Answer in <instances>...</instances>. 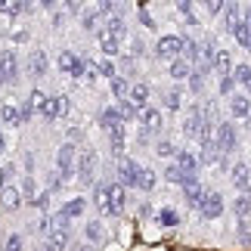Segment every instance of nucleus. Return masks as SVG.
<instances>
[{
  "instance_id": "obj_1",
  "label": "nucleus",
  "mask_w": 251,
  "mask_h": 251,
  "mask_svg": "<svg viewBox=\"0 0 251 251\" xmlns=\"http://www.w3.org/2000/svg\"><path fill=\"white\" fill-rule=\"evenodd\" d=\"M199 211H201L208 220L220 217V214H224V196H220V192H205V199H201Z\"/></svg>"
},
{
  "instance_id": "obj_2",
  "label": "nucleus",
  "mask_w": 251,
  "mask_h": 251,
  "mask_svg": "<svg viewBox=\"0 0 251 251\" xmlns=\"http://www.w3.org/2000/svg\"><path fill=\"white\" fill-rule=\"evenodd\" d=\"M93 171H96V152L93 149H84L81 152V161H78V177H81V183H93Z\"/></svg>"
},
{
  "instance_id": "obj_3",
  "label": "nucleus",
  "mask_w": 251,
  "mask_h": 251,
  "mask_svg": "<svg viewBox=\"0 0 251 251\" xmlns=\"http://www.w3.org/2000/svg\"><path fill=\"white\" fill-rule=\"evenodd\" d=\"M65 112H69V96H50L41 109L44 118H62Z\"/></svg>"
},
{
  "instance_id": "obj_4",
  "label": "nucleus",
  "mask_w": 251,
  "mask_h": 251,
  "mask_svg": "<svg viewBox=\"0 0 251 251\" xmlns=\"http://www.w3.org/2000/svg\"><path fill=\"white\" fill-rule=\"evenodd\" d=\"M214 137H217V149H220V152H229V149L236 146V127H233L229 121L220 124V127L214 130Z\"/></svg>"
},
{
  "instance_id": "obj_5",
  "label": "nucleus",
  "mask_w": 251,
  "mask_h": 251,
  "mask_svg": "<svg viewBox=\"0 0 251 251\" xmlns=\"http://www.w3.org/2000/svg\"><path fill=\"white\" fill-rule=\"evenodd\" d=\"M137 174H140V168L133 165L130 158L118 161V183H121V186H137Z\"/></svg>"
},
{
  "instance_id": "obj_6",
  "label": "nucleus",
  "mask_w": 251,
  "mask_h": 251,
  "mask_svg": "<svg viewBox=\"0 0 251 251\" xmlns=\"http://www.w3.org/2000/svg\"><path fill=\"white\" fill-rule=\"evenodd\" d=\"M16 75H19V62H16V56H13V53H3V56H0V84L16 81Z\"/></svg>"
},
{
  "instance_id": "obj_7",
  "label": "nucleus",
  "mask_w": 251,
  "mask_h": 251,
  "mask_svg": "<svg viewBox=\"0 0 251 251\" xmlns=\"http://www.w3.org/2000/svg\"><path fill=\"white\" fill-rule=\"evenodd\" d=\"M56 165H59V174H62V177H72V168H75V146H72V143H65V146L59 149Z\"/></svg>"
},
{
  "instance_id": "obj_8",
  "label": "nucleus",
  "mask_w": 251,
  "mask_h": 251,
  "mask_svg": "<svg viewBox=\"0 0 251 251\" xmlns=\"http://www.w3.org/2000/svg\"><path fill=\"white\" fill-rule=\"evenodd\" d=\"M183 192H186L189 205H201V199H205V189H201V183L196 177H183Z\"/></svg>"
},
{
  "instance_id": "obj_9",
  "label": "nucleus",
  "mask_w": 251,
  "mask_h": 251,
  "mask_svg": "<svg viewBox=\"0 0 251 251\" xmlns=\"http://www.w3.org/2000/svg\"><path fill=\"white\" fill-rule=\"evenodd\" d=\"M100 121H102V127L112 133V137H118V133H124V121L118 118V112L115 109H105L102 115H100Z\"/></svg>"
},
{
  "instance_id": "obj_10",
  "label": "nucleus",
  "mask_w": 251,
  "mask_h": 251,
  "mask_svg": "<svg viewBox=\"0 0 251 251\" xmlns=\"http://www.w3.org/2000/svg\"><path fill=\"white\" fill-rule=\"evenodd\" d=\"M183 53V37H161L158 41V56H180Z\"/></svg>"
},
{
  "instance_id": "obj_11",
  "label": "nucleus",
  "mask_w": 251,
  "mask_h": 251,
  "mask_svg": "<svg viewBox=\"0 0 251 251\" xmlns=\"http://www.w3.org/2000/svg\"><path fill=\"white\" fill-rule=\"evenodd\" d=\"M205 124H208V121H205V115H201V109H192V115H189L186 121H183V130H186L189 137H199Z\"/></svg>"
},
{
  "instance_id": "obj_12",
  "label": "nucleus",
  "mask_w": 251,
  "mask_h": 251,
  "mask_svg": "<svg viewBox=\"0 0 251 251\" xmlns=\"http://www.w3.org/2000/svg\"><path fill=\"white\" fill-rule=\"evenodd\" d=\"M121 208H124V186L121 183H109V211L121 214Z\"/></svg>"
},
{
  "instance_id": "obj_13",
  "label": "nucleus",
  "mask_w": 251,
  "mask_h": 251,
  "mask_svg": "<svg viewBox=\"0 0 251 251\" xmlns=\"http://www.w3.org/2000/svg\"><path fill=\"white\" fill-rule=\"evenodd\" d=\"M177 168H180L183 177H196L199 158H196V155H189V152H180V155H177Z\"/></svg>"
},
{
  "instance_id": "obj_14",
  "label": "nucleus",
  "mask_w": 251,
  "mask_h": 251,
  "mask_svg": "<svg viewBox=\"0 0 251 251\" xmlns=\"http://www.w3.org/2000/svg\"><path fill=\"white\" fill-rule=\"evenodd\" d=\"M140 121L146 124V130H161V115H158V109L143 105V109H140Z\"/></svg>"
},
{
  "instance_id": "obj_15",
  "label": "nucleus",
  "mask_w": 251,
  "mask_h": 251,
  "mask_svg": "<svg viewBox=\"0 0 251 251\" xmlns=\"http://www.w3.org/2000/svg\"><path fill=\"white\" fill-rule=\"evenodd\" d=\"M28 72H31L34 78L47 72V53H44V50H34L31 56H28Z\"/></svg>"
},
{
  "instance_id": "obj_16",
  "label": "nucleus",
  "mask_w": 251,
  "mask_h": 251,
  "mask_svg": "<svg viewBox=\"0 0 251 251\" xmlns=\"http://www.w3.org/2000/svg\"><path fill=\"white\" fill-rule=\"evenodd\" d=\"M233 183H236L239 189H248L251 186V168L248 165H236L233 168Z\"/></svg>"
},
{
  "instance_id": "obj_17",
  "label": "nucleus",
  "mask_w": 251,
  "mask_h": 251,
  "mask_svg": "<svg viewBox=\"0 0 251 251\" xmlns=\"http://www.w3.org/2000/svg\"><path fill=\"white\" fill-rule=\"evenodd\" d=\"M226 25H229V31H236L242 25V6L239 3H226Z\"/></svg>"
},
{
  "instance_id": "obj_18",
  "label": "nucleus",
  "mask_w": 251,
  "mask_h": 251,
  "mask_svg": "<svg viewBox=\"0 0 251 251\" xmlns=\"http://www.w3.org/2000/svg\"><path fill=\"white\" fill-rule=\"evenodd\" d=\"M115 112H118V118L121 121H133V118H140V105H130V102H118L115 105Z\"/></svg>"
},
{
  "instance_id": "obj_19",
  "label": "nucleus",
  "mask_w": 251,
  "mask_h": 251,
  "mask_svg": "<svg viewBox=\"0 0 251 251\" xmlns=\"http://www.w3.org/2000/svg\"><path fill=\"white\" fill-rule=\"evenodd\" d=\"M233 208H236V214H239V217H248V214H251V186L233 201Z\"/></svg>"
},
{
  "instance_id": "obj_20",
  "label": "nucleus",
  "mask_w": 251,
  "mask_h": 251,
  "mask_svg": "<svg viewBox=\"0 0 251 251\" xmlns=\"http://www.w3.org/2000/svg\"><path fill=\"white\" fill-rule=\"evenodd\" d=\"M137 186H140L143 192L155 189V171H149V168H140V174H137Z\"/></svg>"
},
{
  "instance_id": "obj_21",
  "label": "nucleus",
  "mask_w": 251,
  "mask_h": 251,
  "mask_svg": "<svg viewBox=\"0 0 251 251\" xmlns=\"http://www.w3.org/2000/svg\"><path fill=\"white\" fill-rule=\"evenodd\" d=\"M100 47L105 56H118V37H112L109 31H100Z\"/></svg>"
},
{
  "instance_id": "obj_22",
  "label": "nucleus",
  "mask_w": 251,
  "mask_h": 251,
  "mask_svg": "<svg viewBox=\"0 0 251 251\" xmlns=\"http://www.w3.org/2000/svg\"><path fill=\"white\" fill-rule=\"evenodd\" d=\"M189 75H192V69H189V62H186V59H174V62H171V78L186 81Z\"/></svg>"
},
{
  "instance_id": "obj_23",
  "label": "nucleus",
  "mask_w": 251,
  "mask_h": 251,
  "mask_svg": "<svg viewBox=\"0 0 251 251\" xmlns=\"http://www.w3.org/2000/svg\"><path fill=\"white\" fill-rule=\"evenodd\" d=\"M0 201H3V208H19V189L16 186H3L0 189Z\"/></svg>"
},
{
  "instance_id": "obj_24",
  "label": "nucleus",
  "mask_w": 251,
  "mask_h": 251,
  "mask_svg": "<svg viewBox=\"0 0 251 251\" xmlns=\"http://www.w3.org/2000/svg\"><path fill=\"white\" fill-rule=\"evenodd\" d=\"M0 118H3V124L16 127V124H22V112H19L16 105H3V109H0Z\"/></svg>"
},
{
  "instance_id": "obj_25",
  "label": "nucleus",
  "mask_w": 251,
  "mask_h": 251,
  "mask_svg": "<svg viewBox=\"0 0 251 251\" xmlns=\"http://www.w3.org/2000/svg\"><path fill=\"white\" fill-rule=\"evenodd\" d=\"M105 239V226L100 224V220H90V224H87V242H102Z\"/></svg>"
},
{
  "instance_id": "obj_26",
  "label": "nucleus",
  "mask_w": 251,
  "mask_h": 251,
  "mask_svg": "<svg viewBox=\"0 0 251 251\" xmlns=\"http://www.w3.org/2000/svg\"><path fill=\"white\" fill-rule=\"evenodd\" d=\"M214 69L224 75V78H229V69H233V59H229V53L226 50H220L217 56H214Z\"/></svg>"
},
{
  "instance_id": "obj_27",
  "label": "nucleus",
  "mask_w": 251,
  "mask_h": 251,
  "mask_svg": "<svg viewBox=\"0 0 251 251\" xmlns=\"http://www.w3.org/2000/svg\"><path fill=\"white\" fill-rule=\"evenodd\" d=\"M105 31H109L112 37H118V41H121V37H124V31H127V28H124V22H121L118 16H109V19H105Z\"/></svg>"
},
{
  "instance_id": "obj_28",
  "label": "nucleus",
  "mask_w": 251,
  "mask_h": 251,
  "mask_svg": "<svg viewBox=\"0 0 251 251\" xmlns=\"http://www.w3.org/2000/svg\"><path fill=\"white\" fill-rule=\"evenodd\" d=\"M93 201H96V208H102V211H109V183H100L93 192Z\"/></svg>"
},
{
  "instance_id": "obj_29",
  "label": "nucleus",
  "mask_w": 251,
  "mask_h": 251,
  "mask_svg": "<svg viewBox=\"0 0 251 251\" xmlns=\"http://www.w3.org/2000/svg\"><path fill=\"white\" fill-rule=\"evenodd\" d=\"M59 214H62V217H69V220H72V217H78V214H84V199H72L69 205L59 211Z\"/></svg>"
},
{
  "instance_id": "obj_30",
  "label": "nucleus",
  "mask_w": 251,
  "mask_h": 251,
  "mask_svg": "<svg viewBox=\"0 0 251 251\" xmlns=\"http://www.w3.org/2000/svg\"><path fill=\"white\" fill-rule=\"evenodd\" d=\"M229 109H233L236 118H245V115L251 112V102L245 100V96H233V105H229Z\"/></svg>"
},
{
  "instance_id": "obj_31",
  "label": "nucleus",
  "mask_w": 251,
  "mask_h": 251,
  "mask_svg": "<svg viewBox=\"0 0 251 251\" xmlns=\"http://www.w3.org/2000/svg\"><path fill=\"white\" fill-rule=\"evenodd\" d=\"M130 96H133V102H140V109H143V102L149 100V84H133Z\"/></svg>"
},
{
  "instance_id": "obj_32",
  "label": "nucleus",
  "mask_w": 251,
  "mask_h": 251,
  "mask_svg": "<svg viewBox=\"0 0 251 251\" xmlns=\"http://www.w3.org/2000/svg\"><path fill=\"white\" fill-rule=\"evenodd\" d=\"M28 3H9V0H0V16H19Z\"/></svg>"
},
{
  "instance_id": "obj_33",
  "label": "nucleus",
  "mask_w": 251,
  "mask_h": 251,
  "mask_svg": "<svg viewBox=\"0 0 251 251\" xmlns=\"http://www.w3.org/2000/svg\"><path fill=\"white\" fill-rule=\"evenodd\" d=\"M65 242H69V233H62V229H50V248L59 251Z\"/></svg>"
},
{
  "instance_id": "obj_34",
  "label": "nucleus",
  "mask_w": 251,
  "mask_h": 251,
  "mask_svg": "<svg viewBox=\"0 0 251 251\" xmlns=\"http://www.w3.org/2000/svg\"><path fill=\"white\" fill-rule=\"evenodd\" d=\"M75 62H78V56H75L72 50H65V53H59V69H65V72H72V69H75Z\"/></svg>"
},
{
  "instance_id": "obj_35",
  "label": "nucleus",
  "mask_w": 251,
  "mask_h": 251,
  "mask_svg": "<svg viewBox=\"0 0 251 251\" xmlns=\"http://www.w3.org/2000/svg\"><path fill=\"white\" fill-rule=\"evenodd\" d=\"M183 56H186V62L199 56V47H196V41H192V37H183Z\"/></svg>"
},
{
  "instance_id": "obj_36",
  "label": "nucleus",
  "mask_w": 251,
  "mask_h": 251,
  "mask_svg": "<svg viewBox=\"0 0 251 251\" xmlns=\"http://www.w3.org/2000/svg\"><path fill=\"white\" fill-rule=\"evenodd\" d=\"M233 34H236V41H239V44H242V47H245V50H251V31H248V28H245V25H239V28H236V31H233Z\"/></svg>"
},
{
  "instance_id": "obj_37",
  "label": "nucleus",
  "mask_w": 251,
  "mask_h": 251,
  "mask_svg": "<svg viewBox=\"0 0 251 251\" xmlns=\"http://www.w3.org/2000/svg\"><path fill=\"white\" fill-rule=\"evenodd\" d=\"M127 90H130V87H127L124 78H112V93L115 96H127Z\"/></svg>"
},
{
  "instance_id": "obj_38",
  "label": "nucleus",
  "mask_w": 251,
  "mask_h": 251,
  "mask_svg": "<svg viewBox=\"0 0 251 251\" xmlns=\"http://www.w3.org/2000/svg\"><path fill=\"white\" fill-rule=\"evenodd\" d=\"M239 242H242V245H251V224H248V220H242V224H239Z\"/></svg>"
},
{
  "instance_id": "obj_39",
  "label": "nucleus",
  "mask_w": 251,
  "mask_h": 251,
  "mask_svg": "<svg viewBox=\"0 0 251 251\" xmlns=\"http://www.w3.org/2000/svg\"><path fill=\"white\" fill-rule=\"evenodd\" d=\"M96 72H100V69H96L90 59H84V78L81 81H96Z\"/></svg>"
},
{
  "instance_id": "obj_40",
  "label": "nucleus",
  "mask_w": 251,
  "mask_h": 251,
  "mask_svg": "<svg viewBox=\"0 0 251 251\" xmlns=\"http://www.w3.org/2000/svg\"><path fill=\"white\" fill-rule=\"evenodd\" d=\"M233 78H236V81H242V84H248V78H251V69H248V65H239Z\"/></svg>"
},
{
  "instance_id": "obj_41",
  "label": "nucleus",
  "mask_w": 251,
  "mask_h": 251,
  "mask_svg": "<svg viewBox=\"0 0 251 251\" xmlns=\"http://www.w3.org/2000/svg\"><path fill=\"white\" fill-rule=\"evenodd\" d=\"M165 102H168V109H180V93H177V90H171V93L165 96Z\"/></svg>"
},
{
  "instance_id": "obj_42",
  "label": "nucleus",
  "mask_w": 251,
  "mask_h": 251,
  "mask_svg": "<svg viewBox=\"0 0 251 251\" xmlns=\"http://www.w3.org/2000/svg\"><path fill=\"white\" fill-rule=\"evenodd\" d=\"M3 248H6V251H22V239H19V236H9Z\"/></svg>"
},
{
  "instance_id": "obj_43",
  "label": "nucleus",
  "mask_w": 251,
  "mask_h": 251,
  "mask_svg": "<svg viewBox=\"0 0 251 251\" xmlns=\"http://www.w3.org/2000/svg\"><path fill=\"white\" fill-rule=\"evenodd\" d=\"M177 6H180V16H183V19L196 22V16H192V3H177Z\"/></svg>"
},
{
  "instance_id": "obj_44",
  "label": "nucleus",
  "mask_w": 251,
  "mask_h": 251,
  "mask_svg": "<svg viewBox=\"0 0 251 251\" xmlns=\"http://www.w3.org/2000/svg\"><path fill=\"white\" fill-rule=\"evenodd\" d=\"M189 87H192L196 93L201 90V72H192V75H189Z\"/></svg>"
},
{
  "instance_id": "obj_45",
  "label": "nucleus",
  "mask_w": 251,
  "mask_h": 251,
  "mask_svg": "<svg viewBox=\"0 0 251 251\" xmlns=\"http://www.w3.org/2000/svg\"><path fill=\"white\" fill-rule=\"evenodd\" d=\"M168 180H171V183H183V174H180V168H177V165L168 168Z\"/></svg>"
},
{
  "instance_id": "obj_46",
  "label": "nucleus",
  "mask_w": 251,
  "mask_h": 251,
  "mask_svg": "<svg viewBox=\"0 0 251 251\" xmlns=\"http://www.w3.org/2000/svg\"><path fill=\"white\" fill-rule=\"evenodd\" d=\"M100 72L105 75V78H115V65H112L109 59H105V62H100Z\"/></svg>"
},
{
  "instance_id": "obj_47",
  "label": "nucleus",
  "mask_w": 251,
  "mask_h": 251,
  "mask_svg": "<svg viewBox=\"0 0 251 251\" xmlns=\"http://www.w3.org/2000/svg\"><path fill=\"white\" fill-rule=\"evenodd\" d=\"M158 155H165V158H168V155H174V146H171L168 140H161V143H158Z\"/></svg>"
},
{
  "instance_id": "obj_48",
  "label": "nucleus",
  "mask_w": 251,
  "mask_h": 251,
  "mask_svg": "<svg viewBox=\"0 0 251 251\" xmlns=\"http://www.w3.org/2000/svg\"><path fill=\"white\" fill-rule=\"evenodd\" d=\"M233 75H229V78H224V81H220V93H233Z\"/></svg>"
},
{
  "instance_id": "obj_49",
  "label": "nucleus",
  "mask_w": 251,
  "mask_h": 251,
  "mask_svg": "<svg viewBox=\"0 0 251 251\" xmlns=\"http://www.w3.org/2000/svg\"><path fill=\"white\" fill-rule=\"evenodd\" d=\"M205 6H208V13H211V16H217L226 3H220V0H211V3H205Z\"/></svg>"
},
{
  "instance_id": "obj_50",
  "label": "nucleus",
  "mask_w": 251,
  "mask_h": 251,
  "mask_svg": "<svg viewBox=\"0 0 251 251\" xmlns=\"http://www.w3.org/2000/svg\"><path fill=\"white\" fill-rule=\"evenodd\" d=\"M161 220H165L168 226H174V224H177V214H174V211H161Z\"/></svg>"
},
{
  "instance_id": "obj_51",
  "label": "nucleus",
  "mask_w": 251,
  "mask_h": 251,
  "mask_svg": "<svg viewBox=\"0 0 251 251\" xmlns=\"http://www.w3.org/2000/svg\"><path fill=\"white\" fill-rule=\"evenodd\" d=\"M242 25L251 31V6H245V9H242Z\"/></svg>"
},
{
  "instance_id": "obj_52",
  "label": "nucleus",
  "mask_w": 251,
  "mask_h": 251,
  "mask_svg": "<svg viewBox=\"0 0 251 251\" xmlns=\"http://www.w3.org/2000/svg\"><path fill=\"white\" fill-rule=\"evenodd\" d=\"M6 152V137H3V127H0V155Z\"/></svg>"
},
{
  "instance_id": "obj_53",
  "label": "nucleus",
  "mask_w": 251,
  "mask_h": 251,
  "mask_svg": "<svg viewBox=\"0 0 251 251\" xmlns=\"http://www.w3.org/2000/svg\"><path fill=\"white\" fill-rule=\"evenodd\" d=\"M0 189H3V168H0Z\"/></svg>"
},
{
  "instance_id": "obj_54",
  "label": "nucleus",
  "mask_w": 251,
  "mask_h": 251,
  "mask_svg": "<svg viewBox=\"0 0 251 251\" xmlns=\"http://www.w3.org/2000/svg\"><path fill=\"white\" fill-rule=\"evenodd\" d=\"M78 251H90V248H84V245H78Z\"/></svg>"
},
{
  "instance_id": "obj_55",
  "label": "nucleus",
  "mask_w": 251,
  "mask_h": 251,
  "mask_svg": "<svg viewBox=\"0 0 251 251\" xmlns=\"http://www.w3.org/2000/svg\"><path fill=\"white\" fill-rule=\"evenodd\" d=\"M245 87H248V90H251V78H248V84H245Z\"/></svg>"
},
{
  "instance_id": "obj_56",
  "label": "nucleus",
  "mask_w": 251,
  "mask_h": 251,
  "mask_svg": "<svg viewBox=\"0 0 251 251\" xmlns=\"http://www.w3.org/2000/svg\"><path fill=\"white\" fill-rule=\"evenodd\" d=\"M44 251H53V248H44Z\"/></svg>"
}]
</instances>
